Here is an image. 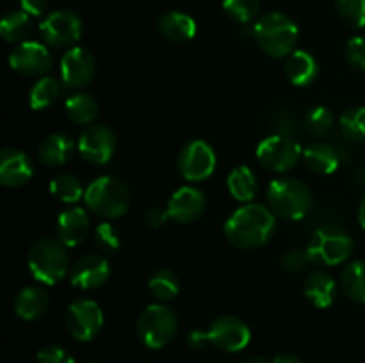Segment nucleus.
Instances as JSON below:
<instances>
[{
  "label": "nucleus",
  "instance_id": "nucleus-6",
  "mask_svg": "<svg viewBox=\"0 0 365 363\" xmlns=\"http://www.w3.org/2000/svg\"><path fill=\"white\" fill-rule=\"evenodd\" d=\"M138 337L146 347L163 349L170 344L178 331V317L170 306L148 305L138 317L135 322Z\"/></svg>",
  "mask_w": 365,
  "mask_h": 363
},
{
  "label": "nucleus",
  "instance_id": "nucleus-25",
  "mask_svg": "<svg viewBox=\"0 0 365 363\" xmlns=\"http://www.w3.org/2000/svg\"><path fill=\"white\" fill-rule=\"evenodd\" d=\"M303 160H305L307 167L314 171L316 174H331L337 171L339 153L334 146L327 144V142H312L303 152Z\"/></svg>",
  "mask_w": 365,
  "mask_h": 363
},
{
  "label": "nucleus",
  "instance_id": "nucleus-37",
  "mask_svg": "<svg viewBox=\"0 0 365 363\" xmlns=\"http://www.w3.org/2000/svg\"><path fill=\"white\" fill-rule=\"evenodd\" d=\"M95 246L103 255H114L120 249L121 238L120 231L109 221H103L95 228Z\"/></svg>",
  "mask_w": 365,
  "mask_h": 363
},
{
  "label": "nucleus",
  "instance_id": "nucleus-7",
  "mask_svg": "<svg viewBox=\"0 0 365 363\" xmlns=\"http://www.w3.org/2000/svg\"><path fill=\"white\" fill-rule=\"evenodd\" d=\"M355 249L351 235L335 224H327L314 231L309 242L310 258L319 265H339L351 256Z\"/></svg>",
  "mask_w": 365,
  "mask_h": 363
},
{
  "label": "nucleus",
  "instance_id": "nucleus-17",
  "mask_svg": "<svg viewBox=\"0 0 365 363\" xmlns=\"http://www.w3.org/2000/svg\"><path fill=\"white\" fill-rule=\"evenodd\" d=\"M110 263L103 255L81 256L70 269V281L75 288L93 290L109 280Z\"/></svg>",
  "mask_w": 365,
  "mask_h": 363
},
{
  "label": "nucleus",
  "instance_id": "nucleus-21",
  "mask_svg": "<svg viewBox=\"0 0 365 363\" xmlns=\"http://www.w3.org/2000/svg\"><path fill=\"white\" fill-rule=\"evenodd\" d=\"M317 71L319 68H317L316 57L305 50H294L285 59V77L292 85L307 88L317 78Z\"/></svg>",
  "mask_w": 365,
  "mask_h": 363
},
{
  "label": "nucleus",
  "instance_id": "nucleus-2",
  "mask_svg": "<svg viewBox=\"0 0 365 363\" xmlns=\"http://www.w3.org/2000/svg\"><path fill=\"white\" fill-rule=\"evenodd\" d=\"M257 45L274 59H287L296 48L299 38L298 23L284 13H269L259 18L253 27Z\"/></svg>",
  "mask_w": 365,
  "mask_h": 363
},
{
  "label": "nucleus",
  "instance_id": "nucleus-1",
  "mask_svg": "<svg viewBox=\"0 0 365 363\" xmlns=\"http://www.w3.org/2000/svg\"><path fill=\"white\" fill-rule=\"evenodd\" d=\"M274 212L260 203H246L227 219L225 238L241 249H255L266 244L274 233Z\"/></svg>",
  "mask_w": 365,
  "mask_h": 363
},
{
  "label": "nucleus",
  "instance_id": "nucleus-24",
  "mask_svg": "<svg viewBox=\"0 0 365 363\" xmlns=\"http://www.w3.org/2000/svg\"><path fill=\"white\" fill-rule=\"evenodd\" d=\"M48 294L41 287H25L14 299V312L24 320H36L48 310Z\"/></svg>",
  "mask_w": 365,
  "mask_h": 363
},
{
  "label": "nucleus",
  "instance_id": "nucleus-20",
  "mask_svg": "<svg viewBox=\"0 0 365 363\" xmlns=\"http://www.w3.org/2000/svg\"><path fill=\"white\" fill-rule=\"evenodd\" d=\"M73 152V139H71L70 135L63 134V132H56V134H50L48 137L39 144L38 159L48 167L64 166V164H68L71 160Z\"/></svg>",
  "mask_w": 365,
  "mask_h": 363
},
{
  "label": "nucleus",
  "instance_id": "nucleus-35",
  "mask_svg": "<svg viewBox=\"0 0 365 363\" xmlns=\"http://www.w3.org/2000/svg\"><path fill=\"white\" fill-rule=\"evenodd\" d=\"M341 20L353 28L365 27V0H335Z\"/></svg>",
  "mask_w": 365,
  "mask_h": 363
},
{
  "label": "nucleus",
  "instance_id": "nucleus-23",
  "mask_svg": "<svg viewBox=\"0 0 365 363\" xmlns=\"http://www.w3.org/2000/svg\"><path fill=\"white\" fill-rule=\"evenodd\" d=\"M159 32L171 43H185L196 36V21L182 11L164 13L157 21Z\"/></svg>",
  "mask_w": 365,
  "mask_h": 363
},
{
  "label": "nucleus",
  "instance_id": "nucleus-41",
  "mask_svg": "<svg viewBox=\"0 0 365 363\" xmlns=\"http://www.w3.org/2000/svg\"><path fill=\"white\" fill-rule=\"evenodd\" d=\"M168 219H170L168 210L160 209V206H152V209H148V212H146V223L152 228H160Z\"/></svg>",
  "mask_w": 365,
  "mask_h": 363
},
{
  "label": "nucleus",
  "instance_id": "nucleus-8",
  "mask_svg": "<svg viewBox=\"0 0 365 363\" xmlns=\"http://www.w3.org/2000/svg\"><path fill=\"white\" fill-rule=\"evenodd\" d=\"M302 155L303 152L298 142L287 135H269L257 146V160L260 166L273 173L291 171L299 162Z\"/></svg>",
  "mask_w": 365,
  "mask_h": 363
},
{
  "label": "nucleus",
  "instance_id": "nucleus-44",
  "mask_svg": "<svg viewBox=\"0 0 365 363\" xmlns=\"http://www.w3.org/2000/svg\"><path fill=\"white\" fill-rule=\"evenodd\" d=\"M273 363H303V362L299 356L292 354V352H282V354L274 356Z\"/></svg>",
  "mask_w": 365,
  "mask_h": 363
},
{
  "label": "nucleus",
  "instance_id": "nucleus-13",
  "mask_svg": "<svg viewBox=\"0 0 365 363\" xmlns=\"http://www.w3.org/2000/svg\"><path fill=\"white\" fill-rule=\"evenodd\" d=\"M52 53L38 41H21L11 50L9 66L24 77H41L52 68Z\"/></svg>",
  "mask_w": 365,
  "mask_h": 363
},
{
  "label": "nucleus",
  "instance_id": "nucleus-16",
  "mask_svg": "<svg viewBox=\"0 0 365 363\" xmlns=\"http://www.w3.org/2000/svg\"><path fill=\"white\" fill-rule=\"evenodd\" d=\"M166 210L171 221L178 224H189L203 216L207 210V198L200 189L184 185L171 194Z\"/></svg>",
  "mask_w": 365,
  "mask_h": 363
},
{
  "label": "nucleus",
  "instance_id": "nucleus-39",
  "mask_svg": "<svg viewBox=\"0 0 365 363\" xmlns=\"http://www.w3.org/2000/svg\"><path fill=\"white\" fill-rule=\"evenodd\" d=\"M280 262L282 267H284L285 270H289V273H302V270H305V267L312 262V258H310L307 249H291V251H287L282 256Z\"/></svg>",
  "mask_w": 365,
  "mask_h": 363
},
{
  "label": "nucleus",
  "instance_id": "nucleus-9",
  "mask_svg": "<svg viewBox=\"0 0 365 363\" xmlns=\"http://www.w3.org/2000/svg\"><path fill=\"white\" fill-rule=\"evenodd\" d=\"M216 152L203 139H192L178 153V171L187 182H203L216 169Z\"/></svg>",
  "mask_w": 365,
  "mask_h": 363
},
{
  "label": "nucleus",
  "instance_id": "nucleus-4",
  "mask_svg": "<svg viewBox=\"0 0 365 363\" xmlns=\"http://www.w3.org/2000/svg\"><path fill=\"white\" fill-rule=\"evenodd\" d=\"M267 203L277 216L299 221L312 210L314 196L309 185L296 178H277L267 187Z\"/></svg>",
  "mask_w": 365,
  "mask_h": 363
},
{
  "label": "nucleus",
  "instance_id": "nucleus-33",
  "mask_svg": "<svg viewBox=\"0 0 365 363\" xmlns=\"http://www.w3.org/2000/svg\"><path fill=\"white\" fill-rule=\"evenodd\" d=\"M341 130L349 141H365V107H353L341 116Z\"/></svg>",
  "mask_w": 365,
  "mask_h": 363
},
{
  "label": "nucleus",
  "instance_id": "nucleus-28",
  "mask_svg": "<svg viewBox=\"0 0 365 363\" xmlns=\"http://www.w3.org/2000/svg\"><path fill=\"white\" fill-rule=\"evenodd\" d=\"M61 91L63 88L56 77H41L32 84L29 91V103L34 110H45L59 100Z\"/></svg>",
  "mask_w": 365,
  "mask_h": 363
},
{
  "label": "nucleus",
  "instance_id": "nucleus-15",
  "mask_svg": "<svg viewBox=\"0 0 365 363\" xmlns=\"http://www.w3.org/2000/svg\"><path fill=\"white\" fill-rule=\"evenodd\" d=\"M96 60L89 50L71 46L61 59V80L70 89H82L95 80Z\"/></svg>",
  "mask_w": 365,
  "mask_h": 363
},
{
  "label": "nucleus",
  "instance_id": "nucleus-22",
  "mask_svg": "<svg viewBox=\"0 0 365 363\" xmlns=\"http://www.w3.org/2000/svg\"><path fill=\"white\" fill-rule=\"evenodd\" d=\"M305 298L312 302L316 308H328L335 301L337 295V283L334 278L324 270H314L307 276L305 285H303Z\"/></svg>",
  "mask_w": 365,
  "mask_h": 363
},
{
  "label": "nucleus",
  "instance_id": "nucleus-18",
  "mask_svg": "<svg viewBox=\"0 0 365 363\" xmlns=\"http://www.w3.org/2000/svg\"><path fill=\"white\" fill-rule=\"evenodd\" d=\"M32 162L27 153L16 148H4L0 153V182L4 187H21L32 178Z\"/></svg>",
  "mask_w": 365,
  "mask_h": 363
},
{
  "label": "nucleus",
  "instance_id": "nucleus-12",
  "mask_svg": "<svg viewBox=\"0 0 365 363\" xmlns=\"http://www.w3.org/2000/svg\"><path fill=\"white\" fill-rule=\"evenodd\" d=\"M82 159L95 166H103L113 159L116 152V135L107 125L93 123L82 130L77 142Z\"/></svg>",
  "mask_w": 365,
  "mask_h": 363
},
{
  "label": "nucleus",
  "instance_id": "nucleus-29",
  "mask_svg": "<svg viewBox=\"0 0 365 363\" xmlns=\"http://www.w3.org/2000/svg\"><path fill=\"white\" fill-rule=\"evenodd\" d=\"M341 285L351 301L365 305V260L351 262L342 270Z\"/></svg>",
  "mask_w": 365,
  "mask_h": 363
},
{
  "label": "nucleus",
  "instance_id": "nucleus-46",
  "mask_svg": "<svg viewBox=\"0 0 365 363\" xmlns=\"http://www.w3.org/2000/svg\"><path fill=\"white\" fill-rule=\"evenodd\" d=\"M242 363H269L266 358H260V356H253V358H248Z\"/></svg>",
  "mask_w": 365,
  "mask_h": 363
},
{
  "label": "nucleus",
  "instance_id": "nucleus-38",
  "mask_svg": "<svg viewBox=\"0 0 365 363\" xmlns=\"http://www.w3.org/2000/svg\"><path fill=\"white\" fill-rule=\"evenodd\" d=\"M346 60L355 68L356 71L365 73V38L355 36L346 43Z\"/></svg>",
  "mask_w": 365,
  "mask_h": 363
},
{
  "label": "nucleus",
  "instance_id": "nucleus-30",
  "mask_svg": "<svg viewBox=\"0 0 365 363\" xmlns=\"http://www.w3.org/2000/svg\"><path fill=\"white\" fill-rule=\"evenodd\" d=\"M32 21L31 14L25 11H11L2 18L0 23V36L7 43H21L31 34Z\"/></svg>",
  "mask_w": 365,
  "mask_h": 363
},
{
  "label": "nucleus",
  "instance_id": "nucleus-43",
  "mask_svg": "<svg viewBox=\"0 0 365 363\" xmlns=\"http://www.w3.org/2000/svg\"><path fill=\"white\" fill-rule=\"evenodd\" d=\"M48 0H20L21 11L29 13L31 16H41L46 9Z\"/></svg>",
  "mask_w": 365,
  "mask_h": 363
},
{
  "label": "nucleus",
  "instance_id": "nucleus-14",
  "mask_svg": "<svg viewBox=\"0 0 365 363\" xmlns=\"http://www.w3.org/2000/svg\"><path fill=\"white\" fill-rule=\"evenodd\" d=\"M207 333L214 347L227 352L242 351L252 340V331L248 324L234 315H221L214 319Z\"/></svg>",
  "mask_w": 365,
  "mask_h": 363
},
{
  "label": "nucleus",
  "instance_id": "nucleus-36",
  "mask_svg": "<svg viewBox=\"0 0 365 363\" xmlns=\"http://www.w3.org/2000/svg\"><path fill=\"white\" fill-rule=\"evenodd\" d=\"M334 125L335 117L331 110L327 109V107H314L305 116V128L312 135H317V137L327 135L334 128Z\"/></svg>",
  "mask_w": 365,
  "mask_h": 363
},
{
  "label": "nucleus",
  "instance_id": "nucleus-32",
  "mask_svg": "<svg viewBox=\"0 0 365 363\" xmlns=\"http://www.w3.org/2000/svg\"><path fill=\"white\" fill-rule=\"evenodd\" d=\"M50 192L63 203H75L84 198V185L75 174L61 173L50 182Z\"/></svg>",
  "mask_w": 365,
  "mask_h": 363
},
{
  "label": "nucleus",
  "instance_id": "nucleus-11",
  "mask_svg": "<svg viewBox=\"0 0 365 363\" xmlns=\"http://www.w3.org/2000/svg\"><path fill=\"white\" fill-rule=\"evenodd\" d=\"M68 331L81 342H89L100 333L103 326V312L93 299H75L64 317Z\"/></svg>",
  "mask_w": 365,
  "mask_h": 363
},
{
  "label": "nucleus",
  "instance_id": "nucleus-26",
  "mask_svg": "<svg viewBox=\"0 0 365 363\" xmlns=\"http://www.w3.org/2000/svg\"><path fill=\"white\" fill-rule=\"evenodd\" d=\"M66 116L77 125H93L98 117L100 105L95 96L88 93H75L64 103Z\"/></svg>",
  "mask_w": 365,
  "mask_h": 363
},
{
  "label": "nucleus",
  "instance_id": "nucleus-27",
  "mask_svg": "<svg viewBox=\"0 0 365 363\" xmlns=\"http://www.w3.org/2000/svg\"><path fill=\"white\" fill-rule=\"evenodd\" d=\"M228 191L237 201L252 203L257 194V177L248 166H237L228 174Z\"/></svg>",
  "mask_w": 365,
  "mask_h": 363
},
{
  "label": "nucleus",
  "instance_id": "nucleus-42",
  "mask_svg": "<svg viewBox=\"0 0 365 363\" xmlns=\"http://www.w3.org/2000/svg\"><path fill=\"white\" fill-rule=\"evenodd\" d=\"M185 340H187L189 347L195 349V351H200V349L205 347L207 344H210L209 333H207V331H202V330H191Z\"/></svg>",
  "mask_w": 365,
  "mask_h": 363
},
{
  "label": "nucleus",
  "instance_id": "nucleus-34",
  "mask_svg": "<svg viewBox=\"0 0 365 363\" xmlns=\"http://www.w3.org/2000/svg\"><path fill=\"white\" fill-rule=\"evenodd\" d=\"M259 0H223V11L237 23H250L259 14Z\"/></svg>",
  "mask_w": 365,
  "mask_h": 363
},
{
  "label": "nucleus",
  "instance_id": "nucleus-5",
  "mask_svg": "<svg viewBox=\"0 0 365 363\" xmlns=\"http://www.w3.org/2000/svg\"><path fill=\"white\" fill-rule=\"evenodd\" d=\"M84 199L91 212L106 219L125 216L130 206V192L127 185L114 177H100L93 180L86 189Z\"/></svg>",
  "mask_w": 365,
  "mask_h": 363
},
{
  "label": "nucleus",
  "instance_id": "nucleus-40",
  "mask_svg": "<svg viewBox=\"0 0 365 363\" xmlns=\"http://www.w3.org/2000/svg\"><path fill=\"white\" fill-rule=\"evenodd\" d=\"M38 363H75L73 356L59 345H46L39 349Z\"/></svg>",
  "mask_w": 365,
  "mask_h": 363
},
{
  "label": "nucleus",
  "instance_id": "nucleus-19",
  "mask_svg": "<svg viewBox=\"0 0 365 363\" xmlns=\"http://www.w3.org/2000/svg\"><path fill=\"white\" fill-rule=\"evenodd\" d=\"M57 237L63 242L66 248H75L81 246L86 241L91 230V221L89 216L86 214L84 209L78 206H71V209L63 210L57 217L56 223Z\"/></svg>",
  "mask_w": 365,
  "mask_h": 363
},
{
  "label": "nucleus",
  "instance_id": "nucleus-3",
  "mask_svg": "<svg viewBox=\"0 0 365 363\" xmlns=\"http://www.w3.org/2000/svg\"><path fill=\"white\" fill-rule=\"evenodd\" d=\"M27 265L34 280L43 285L59 283L70 270L66 246L56 238H38L29 249Z\"/></svg>",
  "mask_w": 365,
  "mask_h": 363
},
{
  "label": "nucleus",
  "instance_id": "nucleus-31",
  "mask_svg": "<svg viewBox=\"0 0 365 363\" xmlns=\"http://www.w3.org/2000/svg\"><path fill=\"white\" fill-rule=\"evenodd\" d=\"M148 288L159 301H171L180 294V278L170 269H159L152 274L148 281Z\"/></svg>",
  "mask_w": 365,
  "mask_h": 363
},
{
  "label": "nucleus",
  "instance_id": "nucleus-10",
  "mask_svg": "<svg viewBox=\"0 0 365 363\" xmlns=\"http://www.w3.org/2000/svg\"><path fill=\"white\" fill-rule=\"evenodd\" d=\"M39 32L46 45L53 48H66L73 46L81 39L82 20L73 11H53L39 23Z\"/></svg>",
  "mask_w": 365,
  "mask_h": 363
},
{
  "label": "nucleus",
  "instance_id": "nucleus-45",
  "mask_svg": "<svg viewBox=\"0 0 365 363\" xmlns=\"http://www.w3.org/2000/svg\"><path fill=\"white\" fill-rule=\"evenodd\" d=\"M359 223H360V226L365 230V194H364L362 203H360V209H359Z\"/></svg>",
  "mask_w": 365,
  "mask_h": 363
}]
</instances>
